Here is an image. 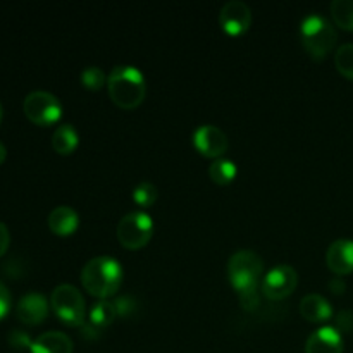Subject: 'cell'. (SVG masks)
<instances>
[{"instance_id":"cell-32","label":"cell","mask_w":353,"mask_h":353,"mask_svg":"<svg viewBox=\"0 0 353 353\" xmlns=\"http://www.w3.org/2000/svg\"><path fill=\"white\" fill-rule=\"evenodd\" d=\"M2 117H3V110H2V103H0V123H2Z\"/></svg>"},{"instance_id":"cell-18","label":"cell","mask_w":353,"mask_h":353,"mask_svg":"<svg viewBox=\"0 0 353 353\" xmlns=\"http://www.w3.org/2000/svg\"><path fill=\"white\" fill-rule=\"evenodd\" d=\"M78 145L79 134L72 124L64 123L54 131V137H52V148H54L59 155H71L72 152L78 148Z\"/></svg>"},{"instance_id":"cell-4","label":"cell","mask_w":353,"mask_h":353,"mask_svg":"<svg viewBox=\"0 0 353 353\" xmlns=\"http://www.w3.org/2000/svg\"><path fill=\"white\" fill-rule=\"evenodd\" d=\"M262 272H264V262L261 255L252 250L236 252L228 261V278L238 295L257 292Z\"/></svg>"},{"instance_id":"cell-8","label":"cell","mask_w":353,"mask_h":353,"mask_svg":"<svg viewBox=\"0 0 353 353\" xmlns=\"http://www.w3.org/2000/svg\"><path fill=\"white\" fill-rule=\"evenodd\" d=\"M299 285V274L292 265H276L274 269L264 276L261 283V290L264 293L265 299L272 300V302H279L285 300L286 296L292 295Z\"/></svg>"},{"instance_id":"cell-5","label":"cell","mask_w":353,"mask_h":353,"mask_svg":"<svg viewBox=\"0 0 353 353\" xmlns=\"http://www.w3.org/2000/svg\"><path fill=\"white\" fill-rule=\"evenodd\" d=\"M50 307L59 321L71 327H79L86 321V305L81 292L72 285L55 286L50 295Z\"/></svg>"},{"instance_id":"cell-20","label":"cell","mask_w":353,"mask_h":353,"mask_svg":"<svg viewBox=\"0 0 353 353\" xmlns=\"http://www.w3.org/2000/svg\"><path fill=\"white\" fill-rule=\"evenodd\" d=\"M330 10L338 28L353 31V0H333Z\"/></svg>"},{"instance_id":"cell-11","label":"cell","mask_w":353,"mask_h":353,"mask_svg":"<svg viewBox=\"0 0 353 353\" xmlns=\"http://www.w3.org/2000/svg\"><path fill=\"white\" fill-rule=\"evenodd\" d=\"M117 319L116 307L114 302L109 300H99L97 303H93L92 309H90L88 319L85 321V324L81 326V334L86 340H95L100 334L105 331V327H109L114 321Z\"/></svg>"},{"instance_id":"cell-14","label":"cell","mask_w":353,"mask_h":353,"mask_svg":"<svg viewBox=\"0 0 353 353\" xmlns=\"http://www.w3.org/2000/svg\"><path fill=\"white\" fill-rule=\"evenodd\" d=\"M305 353H343V334L333 326L319 327L307 338Z\"/></svg>"},{"instance_id":"cell-3","label":"cell","mask_w":353,"mask_h":353,"mask_svg":"<svg viewBox=\"0 0 353 353\" xmlns=\"http://www.w3.org/2000/svg\"><path fill=\"white\" fill-rule=\"evenodd\" d=\"M300 40L314 61H323L336 45L338 33L323 14L312 12L300 23Z\"/></svg>"},{"instance_id":"cell-10","label":"cell","mask_w":353,"mask_h":353,"mask_svg":"<svg viewBox=\"0 0 353 353\" xmlns=\"http://www.w3.org/2000/svg\"><path fill=\"white\" fill-rule=\"evenodd\" d=\"M219 24L228 34L245 33L252 24V9L241 0H230L223 6L219 12Z\"/></svg>"},{"instance_id":"cell-29","label":"cell","mask_w":353,"mask_h":353,"mask_svg":"<svg viewBox=\"0 0 353 353\" xmlns=\"http://www.w3.org/2000/svg\"><path fill=\"white\" fill-rule=\"evenodd\" d=\"M10 245V233H9V228L0 221V257L7 252Z\"/></svg>"},{"instance_id":"cell-13","label":"cell","mask_w":353,"mask_h":353,"mask_svg":"<svg viewBox=\"0 0 353 353\" xmlns=\"http://www.w3.org/2000/svg\"><path fill=\"white\" fill-rule=\"evenodd\" d=\"M16 316L26 326H38L48 316V302L41 293H28L16 305Z\"/></svg>"},{"instance_id":"cell-12","label":"cell","mask_w":353,"mask_h":353,"mask_svg":"<svg viewBox=\"0 0 353 353\" xmlns=\"http://www.w3.org/2000/svg\"><path fill=\"white\" fill-rule=\"evenodd\" d=\"M326 264L334 276H347L353 272V240L333 241L327 247L326 252Z\"/></svg>"},{"instance_id":"cell-9","label":"cell","mask_w":353,"mask_h":353,"mask_svg":"<svg viewBox=\"0 0 353 353\" xmlns=\"http://www.w3.org/2000/svg\"><path fill=\"white\" fill-rule=\"evenodd\" d=\"M193 145L202 155L209 159H221L230 147L226 133L214 124H202L193 133Z\"/></svg>"},{"instance_id":"cell-22","label":"cell","mask_w":353,"mask_h":353,"mask_svg":"<svg viewBox=\"0 0 353 353\" xmlns=\"http://www.w3.org/2000/svg\"><path fill=\"white\" fill-rule=\"evenodd\" d=\"M334 65L338 72L353 81V43H343L334 54Z\"/></svg>"},{"instance_id":"cell-19","label":"cell","mask_w":353,"mask_h":353,"mask_svg":"<svg viewBox=\"0 0 353 353\" xmlns=\"http://www.w3.org/2000/svg\"><path fill=\"white\" fill-rule=\"evenodd\" d=\"M236 164L233 161H230V159H216L209 165V176L216 185H230L236 178Z\"/></svg>"},{"instance_id":"cell-26","label":"cell","mask_w":353,"mask_h":353,"mask_svg":"<svg viewBox=\"0 0 353 353\" xmlns=\"http://www.w3.org/2000/svg\"><path fill=\"white\" fill-rule=\"evenodd\" d=\"M31 343H33V341H31V338L28 336L24 331H19V330L10 331L9 345L12 348H16V350H26V348H28V350H30Z\"/></svg>"},{"instance_id":"cell-17","label":"cell","mask_w":353,"mask_h":353,"mask_svg":"<svg viewBox=\"0 0 353 353\" xmlns=\"http://www.w3.org/2000/svg\"><path fill=\"white\" fill-rule=\"evenodd\" d=\"M300 314L310 323H327L333 317V307L323 295L309 293L300 302Z\"/></svg>"},{"instance_id":"cell-25","label":"cell","mask_w":353,"mask_h":353,"mask_svg":"<svg viewBox=\"0 0 353 353\" xmlns=\"http://www.w3.org/2000/svg\"><path fill=\"white\" fill-rule=\"evenodd\" d=\"M334 330L340 333H350L353 331V312L352 310H340L334 317Z\"/></svg>"},{"instance_id":"cell-24","label":"cell","mask_w":353,"mask_h":353,"mask_svg":"<svg viewBox=\"0 0 353 353\" xmlns=\"http://www.w3.org/2000/svg\"><path fill=\"white\" fill-rule=\"evenodd\" d=\"M114 307H116L117 317H131L137 312V300L130 295L119 296V299L114 300Z\"/></svg>"},{"instance_id":"cell-31","label":"cell","mask_w":353,"mask_h":353,"mask_svg":"<svg viewBox=\"0 0 353 353\" xmlns=\"http://www.w3.org/2000/svg\"><path fill=\"white\" fill-rule=\"evenodd\" d=\"M6 157H7V148L3 147L2 143H0V165L3 164V161H6Z\"/></svg>"},{"instance_id":"cell-16","label":"cell","mask_w":353,"mask_h":353,"mask_svg":"<svg viewBox=\"0 0 353 353\" xmlns=\"http://www.w3.org/2000/svg\"><path fill=\"white\" fill-rule=\"evenodd\" d=\"M74 345L65 333L61 331H47L34 338L31 343V353H72Z\"/></svg>"},{"instance_id":"cell-21","label":"cell","mask_w":353,"mask_h":353,"mask_svg":"<svg viewBox=\"0 0 353 353\" xmlns=\"http://www.w3.org/2000/svg\"><path fill=\"white\" fill-rule=\"evenodd\" d=\"M159 190L154 183L150 181H141L134 186L133 190V200L137 205H140L141 209H148V207L154 205L157 202Z\"/></svg>"},{"instance_id":"cell-1","label":"cell","mask_w":353,"mask_h":353,"mask_svg":"<svg viewBox=\"0 0 353 353\" xmlns=\"http://www.w3.org/2000/svg\"><path fill=\"white\" fill-rule=\"evenodd\" d=\"M123 268L114 257L100 255L90 259L81 269V285L92 296L107 300L119 292L123 285Z\"/></svg>"},{"instance_id":"cell-15","label":"cell","mask_w":353,"mask_h":353,"mask_svg":"<svg viewBox=\"0 0 353 353\" xmlns=\"http://www.w3.org/2000/svg\"><path fill=\"white\" fill-rule=\"evenodd\" d=\"M48 230L57 236H71L79 228V216L72 207L59 205L48 214Z\"/></svg>"},{"instance_id":"cell-7","label":"cell","mask_w":353,"mask_h":353,"mask_svg":"<svg viewBox=\"0 0 353 353\" xmlns=\"http://www.w3.org/2000/svg\"><path fill=\"white\" fill-rule=\"evenodd\" d=\"M24 116L37 126H52L62 116V103L54 93L37 90L24 97Z\"/></svg>"},{"instance_id":"cell-27","label":"cell","mask_w":353,"mask_h":353,"mask_svg":"<svg viewBox=\"0 0 353 353\" xmlns=\"http://www.w3.org/2000/svg\"><path fill=\"white\" fill-rule=\"evenodd\" d=\"M10 305H12V299H10L9 290L3 283H0V321L9 314Z\"/></svg>"},{"instance_id":"cell-23","label":"cell","mask_w":353,"mask_h":353,"mask_svg":"<svg viewBox=\"0 0 353 353\" xmlns=\"http://www.w3.org/2000/svg\"><path fill=\"white\" fill-rule=\"evenodd\" d=\"M79 79H81V85L85 88L92 90V92H97V90L102 88L103 85H107V76L99 65H88L81 71L79 74Z\"/></svg>"},{"instance_id":"cell-30","label":"cell","mask_w":353,"mask_h":353,"mask_svg":"<svg viewBox=\"0 0 353 353\" xmlns=\"http://www.w3.org/2000/svg\"><path fill=\"white\" fill-rule=\"evenodd\" d=\"M327 286H330V290L334 295H341V293H345V288H347L343 278H340V276H334V278L327 283Z\"/></svg>"},{"instance_id":"cell-6","label":"cell","mask_w":353,"mask_h":353,"mask_svg":"<svg viewBox=\"0 0 353 353\" xmlns=\"http://www.w3.org/2000/svg\"><path fill=\"white\" fill-rule=\"evenodd\" d=\"M117 240L126 250H140L154 234V219L143 210H133L121 217L117 224Z\"/></svg>"},{"instance_id":"cell-28","label":"cell","mask_w":353,"mask_h":353,"mask_svg":"<svg viewBox=\"0 0 353 353\" xmlns=\"http://www.w3.org/2000/svg\"><path fill=\"white\" fill-rule=\"evenodd\" d=\"M240 296V303L245 310H255L259 307V292H252V293H243Z\"/></svg>"},{"instance_id":"cell-2","label":"cell","mask_w":353,"mask_h":353,"mask_svg":"<svg viewBox=\"0 0 353 353\" xmlns=\"http://www.w3.org/2000/svg\"><path fill=\"white\" fill-rule=\"evenodd\" d=\"M107 90L117 107L131 110L145 100L147 83L143 72L134 65H116L107 76Z\"/></svg>"}]
</instances>
